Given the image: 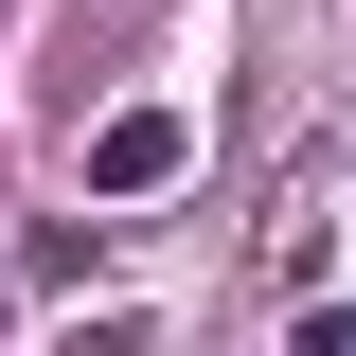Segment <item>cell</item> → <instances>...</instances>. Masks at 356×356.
<instances>
[{
	"instance_id": "cell-1",
	"label": "cell",
	"mask_w": 356,
	"mask_h": 356,
	"mask_svg": "<svg viewBox=\"0 0 356 356\" xmlns=\"http://www.w3.org/2000/svg\"><path fill=\"white\" fill-rule=\"evenodd\" d=\"M178 161H196V125H178V107H107V125H89V196H107V214H125V196H161Z\"/></svg>"
}]
</instances>
